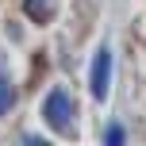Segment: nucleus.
<instances>
[{"instance_id":"nucleus-1","label":"nucleus","mask_w":146,"mask_h":146,"mask_svg":"<svg viewBox=\"0 0 146 146\" xmlns=\"http://www.w3.org/2000/svg\"><path fill=\"white\" fill-rule=\"evenodd\" d=\"M42 115H46V123H50L58 135H69V131H73V100L62 92V88H54V92L46 96Z\"/></svg>"},{"instance_id":"nucleus-2","label":"nucleus","mask_w":146,"mask_h":146,"mask_svg":"<svg viewBox=\"0 0 146 146\" xmlns=\"http://www.w3.org/2000/svg\"><path fill=\"white\" fill-rule=\"evenodd\" d=\"M88 88H92V96L96 100H108V88H111V54L104 50H96V58H92V77H88Z\"/></svg>"},{"instance_id":"nucleus-3","label":"nucleus","mask_w":146,"mask_h":146,"mask_svg":"<svg viewBox=\"0 0 146 146\" xmlns=\"http://www.w3.org/2000/svg\"><path fill=\"white\" fill-rule=\"evenodd\" d=\"M23 4H27V15H31V19H50V15H54V4H50V0H23Z\"/></svg>"},{"instance_id":"nucleus-4","label":"nucleus","mask_w":146,"mask_h":146,"mask_svg":"<svg viewBox=\"0 0 146 146\" xmlns=\"http://www.w3.org/2000/svg\"><path fill=\"white\" fill-rule=\"evenodd\" d=\"M12 104H15V88L0 77V115H8V108H12Z\"/></svg>"},{"instance_id":"nucleus-5","label":"nucleus","mask_w":146,"mask_h":146,"mask_svg":"<svg viewBox=\"0 0 146 146\" xmlns=\"http://www.w3.org/2000/svg\"><path fill=\"white\" fill-rule=\"evenodd\" d=\"M108 142L119 146V142H123V131H119V127H111V131H108Z\"/></svg>"}]
</instances>
